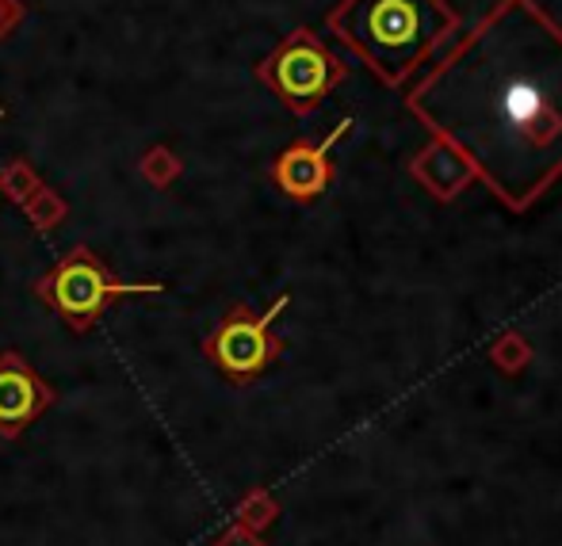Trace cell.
I'll return each mask as SVG.
<instances>
[{
  "mask_svg": "<svg viewBox=\"0 0 562 546\" xmlns=\"http://www.w3.org/2000/svg\"><path fill=\"white\" fill-rule=\"evenodd\" d=\"M409 111L509 207L562 172V31L532 0H502L409 92Z\"/></svg>",
  "mask_w": 562,
  "mask_h": 546,
  "instance_id": "obj_1",
  "label": "cell"
},
{
  "mask_svg": "<svg viewBox=\"0 0 562 546\" xmlns=\"http://www.w3.org/2000/svg\"><path fill=\"white\" fill-rule=\"evenodd\" d=\"M456 23L440 0H345L329 12V31L386 84L406 81Z\"/></svg>",
  "mask_w": 562,
  "mask_h": 546,
  "instance_id": "obj_2",
  "label": "cell"
},
{
  "mask_svg": "<svg viewBox=\"0 0 562 546\" xmlns=\"http://www.w3.org/2000/svg\"><path fill=\"white\" fill-rule=\"evenodd\" d=\"M165 283H123L115 280V272L89 249V244H77L69 249L58 264L50 268L46 275L35 280V295L66 321L69 329L81 337L97 326L100 318L108 314V306L115 298L126 295H165Z\"/></svg>",
  "mask_w": 562,
  "mask_h": 546,
  "instance_id": "obj_3",
  "label": "cell"
},
{
  "mask_svg": "<svg viewBox=\"0 0 562 546\" xmlns=\"http://www.w3.org/2000/svg\"><path fill=\"white\" fill-rule=\"evenodd\" d=\"M257 81L272 89L295 115H311L345 81V61L322 46L311 27H299L257 66Z\"/></svg>",
  "mask_w": 562,
  "mask_h": 546,
  "instance_id": "obj_4",
  "label": "cell"
},
{
  "mask_svg": "<svg viewBox=\"0 0 562 546\" xmlns=\"http://www.w3.org/2000/svg\"><path fill=\"white\" fill-rule=\"evenodd\" d=\"M283 306H288V295L268 306V314H249V306H234L223 326L203 337V355L211 360V367L237 386L265 375L283 352L280 337L272 332V321L283 314Z\"/></svg>",
  "mask_w": 562,
  "mask_h": 546,
  "instance_id": "obj_5",
  "label": "cell"
},
{
  "mask_svg": "<svg viewBox=\"0 0 562 546\" xmlns=\"http://www.w3.org/2000/svg\"><path fill=\"white\" fill-rule=\"evenodd\" d=\"M54 401L58 390L31 367L27 355L4 348L0 352V440H20Z\"/></svg>",
  "mask_w": 562,
  "mask_h": 546,
  "instance_id": "obj_6",
  "label": "cell"
},
{
  "mask_svg": "<svg viewBox=\"0 0 562 546\" xmlns=\"http://www.w3.org/2000/svg\"><path fill=\"white\" fill-rule=\"evenodd\" d=\"M345 130H348V118L337 126L334 134H329L326 141H318V146H311V141H295V146L283 149V153L276 157V164H272V180L280 184V192L291 195V200H299V203L318 200V195L329 187V180H334L329 149H334V141Z\"/></svg>",
  "mask_w": 562,
  "mask_h": 546,
  "instance_id": "obj_7",
  "label": "cell"
},
{
  "mask_svg": "<svg viewBox=\"0 0 562 546\" xmlns=\"http://www.w3.org/2000/svg\"><path fill=\"white\" fill-rule=\"evenodd\" d=\"M20 211H23V215H27V221L38 229V234H50V229H58L61 221L69 218V203L61 200V195L54 192L50 184H43V187H38V192L31 195V200L23 203Z\"/></svg>",
  "mask_w": 562,
  "mask_h": 546,
  "instance_id": "obj_8",
  "label": "cell"
},
{
  "mask_svg": "<svg viewBox=\"0 0 562 546\" xmlns=\"http://www.w3.org/2000/svg\"><path fill=\"white\" fill-rule=\"evenodd\" d=\"M38 187H43V177H38L35 164L23 161V157H12V161L0 169V195H4L8 203H15V207H23Z\"/></svg>",
  "mask_w": 562,
  "mask_h": 546,
  "instance_id": "obj_9",
  "label": "cell"
},
{
  "mask_svg": "<svg viewBox=\"0 0 562 546\" xmlns=\"http://www.w3.org/2000/svg\"><path fill=\"white\" fill-rule=\"evenodd\" d=\"M138 172H142V180H146L149 187H172V180L184 172V164H180V157L172 153L169 146H149L146 153H142V161H138Z\"/></svg>",
  "mask_w": 562,
  "mask_h": 546,
  "instance_id": "obj_10",
  "label": "cell"
},
{
  "mask_svg": "<svg viewBox=\"0 0 562 546\" xmlns=\"http://www.w3.org/2000/svg\"><path fill=\"white\" fill-rule=\"evenodd\" d=\"M23 15H27V4H23V0H0V43L20 27Z\"/></svg>",
  "mask_w": 562,
  "mask_h": 546,
  "instance_id": "obj_11",
  "label": "cell"
},
{
  "mask_svg": "<svg viewBox=\"0 0 562 546\" xmlns=\"http://www.w3.org/2000/svg\"><path fill=\"white\" fill-rule=\"evenodd\" d=\"M0 118H4V111H0Z\"/></svg>",
  "mask_w": 562,
  "mask_h": 546,
  "instance_id": "obj_12",
  "label": "cell"
}]
</instances>
